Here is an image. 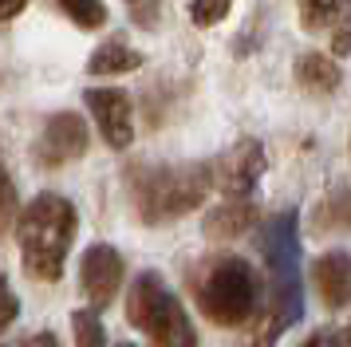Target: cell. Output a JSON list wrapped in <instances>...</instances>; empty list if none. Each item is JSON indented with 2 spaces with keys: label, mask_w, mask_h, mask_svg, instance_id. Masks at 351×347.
I'll use <instances>...</instances> for the list:
<instances>
[{
  "label": "cell",
  "mask_w": 351,
  "mask_h": 347,
  "mask_svg": "<svg viewBox=\"0 0 351 347\" xmlns=\"http://www.w3.org/2000/svg\"><path fill=\"white\" fill-rule=\"evenodd\" d=\"M134 209L146 225H166L193 213L213 189L209 166L186 162V166H130L127 174Z\"/></svg>",
  "instance_id": "3"
},
{
  "label": "cell",
  "mask_w": 351,
  "mask_h": 347,
  "mask_svg": "<svg viewBox=\"0 0 351 347\" xmlns=\"http://www.w3.org/2000/svg\"><path fill=\"white\" fill-rule=\"evenodd\" d=\"M123 4H127V16L143 32H154L162 24V0H123Z\"/></svg>",
  "instance_id": "19"
},
{
  "label": "cell",
  "mask_w": 351,
  "mask_h": 347,
  "mask_svg": "<svg viewBox=\"0 0 351 347\" xmlns=\"http://www.w3.org/2000/svg\"><path fill=\"white\" fill-rule=\"evenodd\" d=\"M312 284H316L324 308H348L351 304V252L335 249V252H324L316 265H312Z\"/></svg>",
  "instance_id": "10"
},
{
  "label": "cell",
  "mask_w": 351,
  "mask_h": 347,
  "mask_svg": "<svg viewBox=\"0 0 351 347\" xmlns=\"http://www.w3.org/2000/svg\"><path fill=\"white\" fill-rule=\"evenodd\" d=\"M127 320L158 347H197L190 315L182 300L166 288L158 272H138L127 292Z\"/></svg>",
  "instance_id": "5"
},
{
  "label": "cell",
  "mask_w": 351,
  "mask_h": 347,
  "mask_svg": "<svg viewBox=\"0 0 351 347\" xmlns=\"http://www.w3.org/2000/svg\"><path fill=\"white\" fill-rule=\"evenodd\" d=\"M316 221L328 229H351V189H335L332 198H324Z\"/></svg>",
  "instance_id": "17"
},
{
  "label": "cell",
  "mask_w": 351,
  "mask_h": 347,
  "mask_svg": "<svg viewBox=\"0 0 351 347\" xmlns=\"http://www.w3.org/2000/svg\"><path fill=\"white\" fill-rule=\"evenodd\" d=\"M60 4V12L67 16V20H75L80 28L95 32L107 24V4L103 0H56Z\"/></svg>",
  "instance_id": "16"
},
{
  "label": "cell",
  "mask_w": 351,
  "mask_h": 347,
  "mask_svg": "<svg viewBox=\"0 0 351 347\" xmlns=\"http://www.w3.org/2000/svg\"><path fill=\"white\" fill-rule=\"evenodd\" d=\"M296 83H300L304 91L312 95H332L339 83H343V71H339V63L328 60V56H319V51H308L296 60Z\"/></svg>",
  "instance_id": "12"
},
{
  "label": "cell",
  "mask_w": 351,
  "mask_h": 347,
  "mask_svg": "<svg viewBox=\"0 0 351 347\" xmlns=\"http://www.w3.org/2000/svg\"><path fill=\"white\" fill-rule=\"evenodd\" d=\"M261 252H265V265H269V276H272V292H269V308L261 315V331L253 335V347H276V339L292 324H300L304 315L300 229H296V213L292 209L265 221Z\"/></svg>",
  "instance_id": "1"
},
{
  "label": "cell",
  "mask_w": 351,
  "mask_h": 347,
  "mask_svg": "<svg viewBox=\"0 0 351 347\" xmlns=\"http://www.w3.org/2000/svg\"><path fill=\"white\" fill-rule=\"evenodd\" d=\"M332 47H335V56H351V20L339 32H332Z\"/></svg>",
  "instance_id": "23"
},
{
  "label": "cell",
  "mask_w": 351,
  "mask_h": 347,
  "mask_svg": "<svg viewBox=\"0 0 351 347\" xmlns=\"http://www.w3.org/2000/svg\"><path fill=\"white\" fill-rule=\"evenodd\" d=\"M16 217V182H12V174L4 170V162H0V233L12 225Z\"/></svg>",
  "instance_id": "20"
},
{
  "label": "cell",
  "mask_w": 351,
  "mask_h": 347,
  "mask_svg": "<svg viewBox=\"0 0 351 347\" xmlns=\"http://www.w3.org/2000/svg\"><path fill=\"white\" fill-rule=\"evenodd\" d=\"M193 296H197L202 315L213 320L217 328H241L256 312L261 280H256L249 261H241V256H213L193 276Z\"/></svg>",
  "instance_id": "4"
},
{
  "label": "cell",
  "mask_w": 351,
  "mask_h": 347,
  "mask_svg": "<svg viewBox=\"0 0 351 347\" xmlns=\"http://www.w3.org/2000/svg\"><path fill=\"white\" fill-rule=\"evenodd\" d=\"M300 16L308 28H335L351 16V0H300Z\"/></svg>",
  "instance_id": "14"
},
{
  "label": "cell",
  "mask_w": 351,
  "mask_h": 347,
  "mask_svg": "<svg viewBox=\"0 0 351 347\" xmlns=\"http://www.w3.org/2000/svg\"><path fill=\"white\" fill-rule=\"evenodd\" d=\"M24 347H60V339H56L51 331H40V335H32V339H28Z\"/></svg>",
  "instance_id": "25"
},
{
  "label": "cell",
  "mask_w": 351,
  "mask_h": 347,
  "mask_svg": "<svg viewBox=\"0 0 351 347\" xmlns=\"http://www.w3.org/2000/svg\"><path fill=\"white\" fill-rule=\"evenodd\" d=\"M80 284L91 308H107L123 284V252L114 245H91L80 261Z\"/></svg>",
  "instance_id": "9"
},
{
  "label": "cell",
  "mask_w": 351,
  "mask_h": 347,
  "mask_svg": "<svg viewBox=\"0 0 351 347\" xmlns=\"http://www.w3.org/2000/svg\"><path fill=\"white\" fill-rule=\"evenodd\" d=\"M119 347H134V344H119Z\"/></svg>",
  "instance_id": "27"
},
{
  "label": "cell",
  "mask_w": 351,
  "mask_h": 347,
  "mask_svg": "<svg viewBox=\"0 0 351 347\" xmlns=\"http://www.w3.org/2000/svg\"><path fill=\"white\" fill-rule=\"evenodd\" d=\"M261 174H265V146L256 139H241L225 154H217V162L209 166V182L225 198H249L261 182Z\"/></svg>",
  "instance_id": "6"
},
{
  "label": "cell",
  "mask_w": 351,
  "mask_h": 347,
  "mask_svg": "<svg viewBox=\"0 0 351 347\" xmlns=\"http://www.w3.org/2000/svg\"><path fill=\"white\" fill-rule=\"evenodd\" d=\"M24 8H28V0H0V24L4 20H16Z\"/></svg>",
  "instance_id": "24"
},
{
  "label": "cell",
  "mask_w": 351,
  "mask_h": 347,
  "mask_svg": "<svg viewBox=\"0 0 351 347\" xmlns=\"http://www.w3.org/2000/svg\"><path fill=\"white\" fill-rule=\"evenodd\" d=\"M233 8V0H193L190 4V20L197 28H213V24H221L225 16Z\"/></svg>",
  "instance_id": "18"
},
{
  "label": "cell",
  "mask_w": 351,
  "mask_h": 347,
  "mask_svg": "<svg viewBox=\"0 0 351 347\" xmlns=\"http://www.w3.org/2000/svg\"><path fill=\"white\" fill-rule=\"evenodd\" d=\"M71 331H75V347H107V331H103L99 308L71 312Z\"/></svg>",
  "instance_id": "15"
},
{
  "label": "cell",
  "mask_w": 351,
  "mask_h": 347,
  "mask_svg": "<svg viewBox=\"0 0 351 347\" xmlns=\"http://www.w3.org/2000/svg\"><path fill=\"white\" fill-rule=\"evenodd\" d=\"M20 315V300L12 296V288H8V280L0 276V331L12 328V320Z\"/></svg>",
  "instance_id": "21"
},
{
  "label": "cell",
  "mask_w": 351,
  "mask_h": 347,
  "mask_svg": "<svg viewBox=\"0 0 351 347\" xmlns=\"http://www.w3.org/2000/svg\"><path fill=\"white\" fill-rule=\"evenodd\" d=\"M143 67V56L130 44H123L119 36H111L107 44H99L87 60V71L91 75H127V71H138Z\"/></svg>",
  "instance_id": "13"
},
{
  "label": "cell",
  "mask_w": 351,
  "mask_h": 347,
  "mask_svg": "<svg viewBox=\"0 0 351 347\" xmlns=\"http://www.w3.org/2000/svg\"><path fill=\"white\" fill-rule=\"evenodd\" d=\"M304 347H351L343 335H335V331H316V335H308Z\"/></svg>",
  "instance_id": "22"
},
{
  "label": "cell",
  "mask_w": 351,
  "mask_h": 347,
  "mask_svg": "<svg viewBox=\"0 0 351 347\" xmlns=\"http://www.w3.org/2000/svg\"><path fill=\"white\" fill-rule=\"evenodd\" d=\"M83 103H87V110H91V119H95L107 146L127 150L134 142V103H130V91H123V87H87Z\"/></svg>",
  "instance_id": "7"
},
{
  "label": "cell",
  "mask_w": 351,
  "mask_h": 347,
  "mask_svg": "<svg viewBox=\"0 0 351 347\" xmlns=\"http://www.w3.org/2000/svg\"><path fill=\"white\" fill-rule=\"evenodd\" d=\"M75 205L60 193H40L24 205L16 221V241H20V261L32 280H60L64 276L67 249L75 241Z\"/></svg>",
  "instance_id": "2"
},
{
  "label": "cell",
  "mask_w": 351,
  "mask_h": 347,
  "mask_svg": "<svg viewBox=\"0 0 351 347\" xmlns=\"http://www.w3.org/2000/svg\"><path fill=\"white\" fill-rule=\"evenodd\" d=\"M343 339H348V344H351V328H348V335H343Z\"/></svg>",
  "instance_id": "26"
},
{
  "label": "cell",
  "mask_w": 351,
  "mask_h": 347,
  "mask_svg": "<svg viewBox=\"0 0 351 347\" xmlns=\"http://www.w3.org/2000/svg\"><path fill=\"white\" fill-rule=\"evenodd\" d=\"M87 123H83L75 110H56L48 123H44V134L36 142V162L48 166V170H60L67 162L87 154Z\"/></svg>",
  "instance_id": "8"
},
{
  "label": "cell",
  "mask_w": 351,
  "mask_h": 347,
  "mask_svg": "<svg viewBox=\"0 0 351 347\" xmlns=\"http://www.w3.org/2000/svg\"><path fill=\"white\" fill-rule=\"evenodd\" d=\"M256 205L249 202V198H229V202H221L217 209H209L206 217V233L213 237V241H225V237H241L249 233L256 225Z\"/></svg>",
  "instance_id": "11"
}]
</instances>
